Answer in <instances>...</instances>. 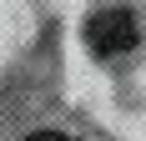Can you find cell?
I'll return each mask as SVG.
<instances>
[{"mask_svg":"<svg viewBox=\"0 0 146 141\" xmlns=\"http://www.w3.org/2000/svg\"><path fill=\"white\" fill-rule=\"evenodd\" d=\"M86 41H91V51H101V56H121V51H131V45L141 41V30H136L131 10H101L91 20Z\"/></svg>","mask_w":146,"mask_h":141,"instance_id":"1","label":"cell"},{"mask_svg":"<svg viewBox=\"0 0 146 141\" xmlns=\"http://www.w3.org/2000/svg\"><path fill=\"white\" fill-rule=\"evenodd\" d=\"M25 141H71V136H60V131H35V136H25Z\"/></svg>","mask_w":146,"mask_h":141,"instance_id":"2","label":"cell"}]
</instances>
